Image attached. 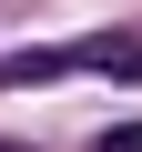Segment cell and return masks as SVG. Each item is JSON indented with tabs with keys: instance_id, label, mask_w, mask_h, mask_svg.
Wrapping results in <instances>:
<instances>
[{
	"instance_id": "cell-3",
	"label": "cell",
	"mask_w": 142,
	"mask_h": 152,
	"mask_svg": "<svg viewBox=\"0 0 142 152\" xmlns=\"http://www.w3.org/2000/svg\"><path fill=\"white\" fill-rule=\"evenodd\" d=\"M0 152H41V142H0Z\"/></svg>"
},
{
	"instance_id": "cell-2",
	"label": "cell",
	"mask_w": 142,
	"mask_h": 152,
	"mask_svg": "<svg viewBox=\"0 0 142 152\" xmlns=\"http://www.w3.org/2000/svg\"><path fill=\"white\" fill-rule=\"evenodd\" d=\"M91 152H142V122H112V132H91Z\"/></svg>"
},
{
	"instance_id": "cell-1",
	"label": "cell",
	"mask_w": 142,
	"mask_h": 152,
	"mask_svg": "<svg viewBox=\"0 0 142 152\" xmlns=\"http://www.w3.org/2000/svg\"><path fill=\"white\" fill-rule=\"evenodd\" d=\"M71 71H102V81H142V31H102V41L20 51V61H10V81H71Z\"/></svg>"
}]
</instances>
